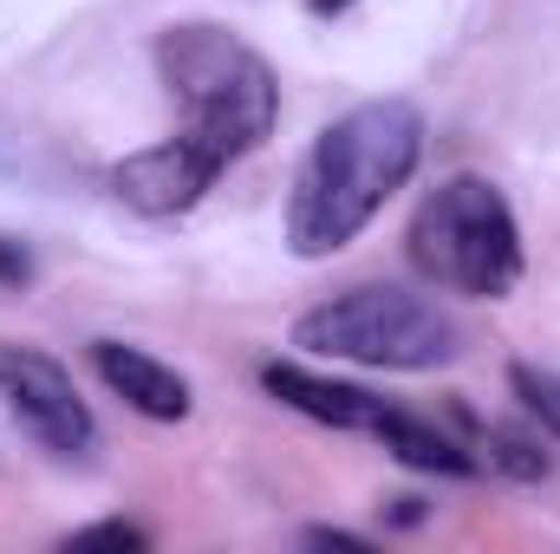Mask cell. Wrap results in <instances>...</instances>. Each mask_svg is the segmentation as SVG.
<instances>
[{
  "mask_svg": "<svg viewBox=\"0 0 560 554\" xmlns=\"http://www.w3.org/2000/svg\"><path fill=\"white\" fill-rule=\"evenodd\" d=\"M222 170H229V163H222L215 150H202L196 138L170 131V138L118 157L105 183H112V196H118L125 209H138L150 222H170V216H189V209L209 196V183H215Z\"/></svg>",
  "mask_w": 560,
  "mask_h": 554,
  "instance_id": "cell-6",
  "label": "cell"
},
{
  "mask_svg": "<svg viewBox=\"0 0 560 554\" xmlns=\"http://www.w3.org/2000/svg\"><path fill=\"white\" fill-rule=\"evenodd\" d=\"M378 443L405 463V470H423V476H476V457H469V443L463 437H450L443 424H430L418 412H385L378 424Z\"/></svg>",
  "mask_w": 560,
  "mask_h": 554,
  "instance_id": "cell-9",
  "label": "cell"
},
{
  "mask_svg": "<svg viewBox=\"0 0 560 554\" xmlns=\"http://www.w3.org/2000/svg\"><path fill=\"white\" fill-rule=\"evenodd\" d=\"M405 249H411V262H418V275L430 287L463 293V300H509L528 275L522 222H515L509 196L476 170L443 176L423 196Z\"/></svg>",
  "mask_w": 560,
  "mask_h": 554,
  "instance_id": "cell-3",
  "label": "cell"
},
{
  "mask_svg": "<svg viewBox=\"0 0 560 554\" xmlns=\"http://www.w3.org/2000/svg\"><path fill=\"white\" fill-rule=\"evenodd\" d=\"M313 13H346V7H359V0H306Z\"/></svg>",
  "mask_w": 560,
  "mask_h": 554,
  "instance_id": "cell-15",
  "label": "cell"
},
{
  "mask_svg": "<svg viewBox=\"0 0 560 554\" xmlns=\"http://www.w3.org/2000/svg\"><path fill=\"white\" fill-rule=\"evenodd\" d=\"M456 424H463V443H469L476 470H495V476H515V483H541L555 470V457L541 450L535 430H515V424L469 417V412H456Z\"/></svg>",
  "mask_w": 560,
  "mask_h": 554,
  "instance_id": "cell-10",
  "label": "cell"
},
{
  "mask_svg": "<svg viewBox=\"0 0 560 554\" xmlns=\"http://www.w3.org/2000/svg\"><path fill=\"white\" fill-rule=\"evenodd\" d=\"M0 280H7V287H26V280H33V255H26V242H13V235H0Z\"/></svg>",
  "mask_w": 560,
  "mask_h": 554,
  "instance_id": "cell-13",
  "label": "cell"
},
{
  "mask_svg": "<svg viewBox=\"0 0 560 554\" xmlns=\"http://www.w3.org/2000/svg\"><path fill=\"white\" fill-rule=\"evenodd\" d=\"M509 385H515L522 412L541 417V430L560 437V372H548V366H509Z\"/></svg>",
  "mask_w": 560,
  "mask_h": 554,
  "instance_id": "cell-11",
  "label": "cell"
},
{
  "mask_svg": "<svg viewBox=\"0 0 560 554\" xmlns=\"http://www.w3.org/2000/svg\"><path fill=\"white\" fill-rule=\"evenodd\" d=\"M156 72L176 99V131L215 150L222 163H242L248 150L275 138L280 85L275 66L235 39L215 20H183L156 33Z\"/></svg>",
  "mask_w": 560,
  "mask_h": 554,
  "instance_id": "cell-2",
  "label": "cell"
},
{
  "mask_svg": "<svg viewBox=\"0 0 560 554\" xmlns=\"http://www.w3.org/2000/svg\"><path fill=\"white\" fill-rule=\"evenodd\" d=\"M293 346L306 359L365 366V372H436L456 359V320L411 287H346L293 320Z\"/></svg>",
  "mask_w": 560,
  "mask_h": 554,
  "instance_id": "cell-4",
  "label": "cell"
},
{
  "mask_svg": "<svg viewBox=\"0 0 560 554\" xmlns=\"http://www.w3.org/2000/svg\"><path fill=\"white\" fill-rule=\"evenodd\" d=\"M66 549H150V535H143L138 522H92V529H72L66 535Z\"/></svg>",
  "mask_w": 560,
  "mask_h": 554,
  "instance_id": "cell-12",
  "label": "cell"
},
{
  "mask_svg": "<svg viewBox=\"0 0 560 554\" xmlns=\"http://www.w3.org/2000/svg\"><path fill=\"white\" fill-rule=\"evenodd\" d=\"M0 399L52 457H92L98 450V417L79 399V385L59 359H46L33 346H0Z\"/></svg>",
  "mask_w": 560,
  "mask_h": 554,
  "instance_id": "cell-5",
  "label": "cell"
},
{
  "mask_svg": "<svg viewBox=\"0 0 560 554\" xmlns=\"http://www.w3.org/2000/svg\"><path fill=\"white\" fill-rule=\"evenodd\" d=\"M423 163V112L411 99H365L339 112L306 143L293 183H287V249L300 262H326L346 242H359L378 209L418 176Z\"/></svg>",
  "mask_w": 560,
  "mask_h": 554,
  "instance_id": "cell-1",
  "label": "cell"
},
{
  "mask_svg": "<svg viewBox=\"0 0 560 554\" xmlns=\"http://www.w3.org/2000/svg\"><path fill=\"white\" fill-rule=\"evenodd\" d=\"M306 542L313 549H372L365 535H346V529H306Z\"/></svg>",
  "mask_w": 560,
  "mask_h": 554,
  "instance_id": "cell-14",
  "label": "cell"
},
{
  "mask_svg": "<svg viewBox=\"0 0 560 554\" xmlns=\"http://www.w3.org/2000/svg\"><path fill=\"white\" fill-rule=\"evenodd\" d=\"M261 385H268V399H280L287 412L313 417V424H332V430H359V437H378V424L392 412L378 392L346 385V379L313 372V366H293V359H268L261 366Z\"/></svg>",
  "mask_w": 560,
  "mask_h": 554,
  "instance_id": "cell-7",
  "label": "cell"
},
{
  "mask_svg": "<svg viewBox=\"0 0 560 554\" xmlns=\"http://www.w3.org/2000/svg\"><path fill=\"white\" fill-rule=\"evenodd\" d=\"M92 372L105 379V392H118L138 417H156V424H183L196 405L189 379L131 339H92Z\"/></svg>",
  "mask_w": 560,
  "mask_h": 554,
  "instance_id": "cell-8",
  "label": "cell"
}]
</instances>
